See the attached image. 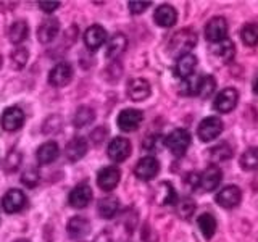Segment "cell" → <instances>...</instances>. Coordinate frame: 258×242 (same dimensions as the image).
<instances>
[{
    "label": "cell",
    "instance_id": "26",
    "mask_svg": "<svg viewBox=\"0 0 258 242\" xmlns=\"http://www.w3.org/2000/svg\"><path fill=\"white\" fill-rule=\"evenodd\" d=\"M118 210H119V202L113 196L100 199L99 205H97V212H99V215L105 218V220H111V218L118 213Z\"/></svg>",
    "mask_w": 258,
    "mask_h": 242
},
{
    "label": "cell",
    "instance_id": "22",
    "mask_svg": "<svg viewBox=\"0 0 258 242\" xmlns=\"http://www.w3.org/2000/svg\"><path fill=\"white\" fill-rule=\"evenodd\" d=\"M67 231L75 240L84 239L89 234V231H91V223H89L83 216H75V218H71V220H70Z\"/></svg>",
    "mask_w": 258,
    "mask_h": 242
},
{
    "label": "cell",
    "instance_id": "41",
    "mask_svg": "<svg viewBox=\"0 0 258 242\" xmlns=\"http://www.w3.org/2000/svg\"><path fill=\"white\" fill-rule=\"evenodd\" d=\"M253 92L258 95V78L255 79V83H253Z\"/></svg>",
    "mask_w": 258,
    "mask_h": 242
},
{
    "label": "cell",
    "instance_id": "32",
    "mask_svg": "<svg viewBox=\"0 0 258 242\" xmlns=\"http://www.w3.org/2000/svg\"><path fill=\"white\" fill-rule=\"evenodd\" d=\"M232 157V149L231 145L228 144H218L215 145L213 149H210V160L216 163V161H224V160H229Z\"/></svg>",
    "mask_w": 258,
    "mask_h": 242
},
{
    "label": "cell",
    "instance_id": "5",
    "mask_svg": "<svg viewBox=\"0 0 258 242\" xmlns=\"http://www.w3.org/2000/svg\"><path fill=\"white\" fill-rule=\"evenodd\" d=\"M142 119H144V113L141 110L126 108V110H123L118 115L116 123H118V128L121 129V131L133 133V131H136V129L141 126Z\"/></svg>",
    "mask_w": 258,
    "mask_h": 242
},
{
    "label": "cell",
    "instance_id": "35",
    "mask_svg": "<svg viewBox=\"0 0 258 242\" xmlns=\"http://www.w3.org/2000/svg\"><path fill=\"white\" fill-rule=\"evenodd\" d=\"M177 213L182 220H190L194 212H196V204L192 199H182L181 202H177Z\"/></svg>",
    "mask_w": 258,
    "mask_h": 242
},
{
    "label": "cell",
    "instance_id": "30",
    "mask_svg": "<svg viewBox=\"0 0 258 242\" xmlns=\"http://www.w3.org/2000/svg\"><path fill=\"white\" fill-rule=\"evenodd\" d=\"M240 166L245 171H256L258 169V147H248L240 157Z\"/></svg>",
    "mask_w": 258,
    "mask_h": 242
},
{
    "label": "cell",
    "instance_id": "10",
    "mask_svg": "<svg viewBox=\"0 0 258 242\" xmlns=\"http://www.w3.org/2000/svg\"><path fill=\"white\" fill-rule=\"evenodd\" d=\"M131 142H129L126 137H115L110 144H108V157L111 161H124L129 155H131Z\"/></svg>",
    "mask_w": 258,
    "mask_h": 242
},
{
    "label": "cell",
    "instance_id": "40",
    "mask_svg": "<svg viewBox=\"0 0 258 242\" xmlns=\"http://www.w3.org/2000/svg\"><path fill=\"white\" fill-rule=\"evenodd\" d=\"M39 7H40V10L45 12V13H53L56 8L60 7V2H56V0H50V2L42 0V2H39Z\"/></svg>",
    "mask_w": 258,
    "mask_h": 242
},
{
    "label": "cell",
    "instance_id": "31",
    "mask_svg": "<svg viewBox=\"0 0 258 242\" xmlns=\"http://www.w3.org/2000/svg\"><path fill=\"white\" fill-rule=\"evenodd\" d=\"M216 89V79L213 76H200V81H199V86H197V94L202 99H208V97H212L213 92Z\"/></svg>",
    "mask_w": 258,
    "mask_h": 242
},
{
    "label": "cell",
    "instance_id": "27",
    "mask_svg": "<svg viewBox=\"0 0 258 242\" xmlns=\"http://www.w3.org/2000/svg\"><path fill=\"white\" fill-rule=\"evenodd\" d=\"M28 34H29V26L28 23L24 20H20L13 23V26L10 28V32H8V37H10V42L15 44V45H20L21 42L28 39Z\"/></svg>",
    "mask_w": 258,
    "mask_h": 242
},
{
    "label": "cell",
    "instance_id": "7",
    "mask_svg": "<svg viewBox=\"0 0 258 242\" xmlns=\"http://www.w3.org/2000/svg\"><path fill=\"white\" fill-rule=\"evenodd\" d=\"M160 171V163L155 157H144L137 161V165L134 168V174L139 177L141 181H152Z\"/></svg>",
    "mask_w": 258,
    "mask_h": 242
},
{
    "label": "cell",
    "instance_id": "36",
    "mask_svg": "<svg viewBox=\"0 0 258 242\" xmlns=\"http://www.w3.org/2000/svg\"><path fill=\"white\" fill-rule=\"evenodd\" d=\"M29 58V52L26 47H16L15 50L12 52V60H13V67L15 68H23L26 65Z\"/></svg>",
    "mask_w": 258,
    "mask_h": 242
},
{
    "label": "cell",
    "instance_id": "23",
    "mask_svg": "<svg viewBox=\"0 0 258 242\" xmlns=\"http://www.w3.org/2000/svg\"><path fill=\"white\" fill-rule=\"evenodd\" d=\"M86 153H87V142L84 137L76 136L67 144V158L73 161V163L83 158Z\"/></svg>",
    "mask_w": 258,
    "mask_h": 242
},
{
    "label": "cell",
    "instance_id": "43",
    "mask_svg": "<svg viewBox=\"0 0 258 242\" xmlns=\"http://www.w3.org/2000/svg\"><path fill=\"white\" fill-rule=\"evenodd\" d=\"M0 67H2V56H0Z\"/></svg>",
    "mask_w": 258,
    "mask_h": 242
},
{
    "label": "cell",
    "instance_id": "12",
    "mask_svg": "<svg viewBox=\"0 0 258 242\" xmlns=\"http://www.w3.org/2000/svg\"><path fill=\"white\" fill-rule=\"evenodd\" d=\"M121 179V171L116 166H105L97 174V184L102 191H113Z\"/></svg>",
    "mask_w": 258,
    "mask_h": 242
},
{
    "label": "cell",
    "instance_id": "33",
    "mask_svg": "<svg viewBox=\"0 0 258 242\" xmlns=\"http://www.w3.org/2000/svg\"><path fill=\"white\" fill-rule=\"evenodd\" d=\"M240 37L247 45L256 47L258 45V24L256 23L245 24V26L242 28V31H240Z\"/></svg>",
    "mask_w": 258,
    "mask_h": 242
},
{
    "label": "cell",
    "instance_id": "21",
    "mask_svg": "<svg viewBox=\"0 0 258 242\" xmlns=\"http://www.w3.org/2000/svg\"><path fill=\"white\" fill-rule=\"evenodd\" d=\"M153 20H155V23L161 28H171L177 21V13L171 5L165 4V5H160L155 10Z\"/></svg>",
    "mask_w": 258,
    "mask_h": 242
},
{
    "label": "cell",
    "instance_id": "37",
    "mask_svg": "<svg viewBox=\"0 0 258 242\" xmlns=\"http://www.w3.org/2000/svg\"><path fill=\"white\" fill-rule=\"evenodd\" d=\"M165 144V139H161V136H149L144 142V149H147L149 152H158L160 145Z\"/></svg>",
    "mask_w": 258,
    "mask_h": 242
},
{
    "label": "cell",
    "instance_id": "1",
    "mask_svg": "<svg viewBox=\"0 0 258 242\" xmlns=\"http://www.w3.org/2000/svg\"><path fill=\"white\" fill-rule=\"evenodd\" d=\"M197 44V34L189 28L179 29L177 32H174V36L169 40V53L173 56H182L190 53V50Z\"/></svg>",
    "mask_w": 258,
    "mask_h": 242
},
{
    "label": "cell",
    "instance_id": "8",
    "mask_svg": "<svg viewBox=\"0 0 258 242\" xmlns=\"http://www.w3.org/2000/svg\"><path fill=\"white\" fill-rule=\"evenodd\" d=\"M228 36V21H226L223 16H215L212 18L205 26V37L210 42H221Z\"/></svg>",
    "mask_w": 258,
    "mask_h": 242
},
{
    "label": "cell",
    "instance_id": "16",
    "mask_svg": "<svg viewBox=\"0 0 258 242\" xmlns=\"http://www.w3.org/2000/svg\"><path fill=\"white\" fill-rule=\"evenodd\" d=\"M92 189L87 184H78L75 189L70 192V205L73 208H84L92 200Z\"/></svg>",
    "mask_w": 258,
    "mask_h": 242
},
{
    "label": "cell",
    "instance_id": "11",
    "mask_svg": "<svg viewBox=\"0 0 258 242\" xmlns=\"http://www.w3.org/2000/svg\"><path fill=\"white\" fill-rule=\"evenodd\" d=\"M2 128L8 133H13L16 129H20L24 123V111L20 107H8L2 113Z\"/></svg>",
    "mask_w": 258,
    "mask_h": 242
},
{
    "label": "cell",
    "instance_id": "29",
    "mask_svg": "<svg viewBox=\"0 0 258 242\" xmlns=\"http://www.w3.org/2000/svg\"><path fill=\"white\" fill-rule=\"evenodd\" d=\"M197 224H199V229L200 232L204 234L205 239H212L216 232V220L213 218V215L210 213H204L199 216L197 220Z\"/></svg>",
    "mask_w": 258,
    "mask_h": 242
},
{
    "label": "cell",
    "instance_id": "20",
    "mask_svg": "<svg viewBox=\"0 0 258 242\" xmlns=\"http://www.w3.org/2000/svg\"><path fill=\"white\" fill-rule=\"evenodd\" d=\"M58 32H60V23H58V20L48 18V20H45L39 26V29H37V39H39V42H42V44H50L52 40H55V37L58 36Z\"/></svg>",
    "mask_w": 258,
    "mask_h": 242
},
{
    "label": "cell",
    "instance_id": "6",
    "mask_svg": "<svg viewBox=\"0 0 258 242\" xmlns=\"http://www.w3.org/2000/svg\"><path fill=\"white\" fill-rule=\"evenodd\" d=\"M237 102H239V92L236 89L228 87V89H223V91L215 97L213 107L220 113H231L237 107Z\"/></svg>",
    "mask_w": 258,
    "mask_h": 242
},
{
    "label": "cell",
    "instance_id": "24",
    "mask_svg": "<svg viewBox=\"0 0 258 242\" xmlns=\"http://www.w3.org/2000/svg\"><path fill=\"white\" fill-rule=\"evenodd\" d=\"M58 155H60L58 144L53 142V141H48L37 149V161L42 165L52 163V161H55L56 158H58Z\"/></svg>",
    "mask_w": 258,
    "mask_h": 242
},
{
    "label": "cell",
    "instance_id": "25",
    "mask_svg": "<svg viewBox=\"0 0 258 242\" xmlns=\"http://www.w3.org/2000/svg\"><path fill=\"white\" fill-rule=\"evenodd\" d=\"M126 47H127L126 36L121 34V32H116L115 36H111V39L107 44V58H110V60L116 58V56H119L126 50Z\"/></svg>",
    "mask_w": 258,
    "mask_h": 242
},
{
    "label": "cell",
    "instance_id": "39",
    "mask_svg": "<svg viewBox=\"0 0 258 242\" xmlns=\"http://www.w3.org/2000/svg\"><path fill=\"white\" fill-rule=\"evenodd\" d=\"M149 7H150V2H136V0L129 2V10H131L133 15H141L147 10Z\"/></svg>",
    "mask_w": 258,
    "mask_h": 242
},
{
    "label": "cell",
    "instance_id": "42",
    "mask_svg": "<svg viewBox=\"0 0 258 242\" xmlns=\"http://www.w3.org/2000/svg\"><path fill=\"white\" fill-rule=\"evenodd\" d=\"M15 242H29L28 239H18V240H15Z\"/></svg>",
    "mask_w": 258,
    "mask_h": 242
},
{
    "label": "cell",
    "instance_id": "2",
    "mask_svg": "<svg viewBox=\"0 0 258 242\" xmlns=\"http://www.w3.org/2000/svg\"><path fill=\"white\" fill-rule=\"evenodd\" d=\"M192 142V137H190V133L187 129L184 128H177L174 131H171L165 139V144L166 147L171 150L173 155L176 157H182L185 152H187L189 145Z\"/></svg>",
    "mask_w": 258,
    "mask_h": 242
},
{
    "label": "cell",
    "instance_id": "14",
    "mask_svg": "<svg viewBox=\"0 0 258 242\" xmlns=\"http://www.w3.org/2000/svg\"><path fill=\"white\" fill-rule=\"evenodd\" d=\"M240 199H242V192L237 186H226L223 188L220 192L216 194V202L218 205L223 207V208H234L240 204Z\"/></svg>",
    "mask_w": 258,
    "mask_h": 242
},
{
    "label": "cell",
    "instance_id": "28",
    "mask_svg": "<svg viewBox=\"0 0 258 242\" xmlns=\"http://www.w3.org/2000/svg\"><path fill=\"white\" fill-rule=\"evenodd\" d=\"M155 199L160 205H168V204H174L177 200L176 196V191L173 189V186L169 183H161L158 184L157 188V194H155Z\"/></svg>",
    "mask_w": 258,
    "mask_h": 242
},
{
    "label": "cell",
    "instance_id": "34",
    "mask_svg": "<svg viewBox=\"0 0 258 242\" xmlns=\"http://www.w3.org/2000/svg\"><path fill=\"white\" fill-rule=\"evenodd\" d=\"M95 119V113L92 108L89 107H81L78 108L76 115H75V126L76 128H84L87 125H91Z\"/></svg>",
    "mask_w": 258,
    "mask_h": 242
},
{
    "label": "cell",
    "instance_id": "3",
    "mask_svg": "<svg viewBox=\"0 0 258 242\" xmlns=\"http://www.w3.org/2000/svg\"><path fill=\"white\" fill-rule=\"evenodd\" d=\"M223 131V121L218 116H207L200 121L197 136L202 142H212Z\"/></svg>",
    "mask_w": 258,
    "mask_h": 242
},
{
    "label": "cell",
    "instance_id": "17",
    "mask_svg": "<svg viewBox=\"0 0 258 242\" xmlns=\"http://www.w3.org/2000/svg\"><path fill=\"white\" fill-rule=\"evenodd\" d=\"M197 68V56L187 53V55H182L177 58L176 65H174V75L179 78V79H189L194 71Z\"/></svg>",
    "mask_w": 258,
    "mask_h": 242
},
{
    "label": "cell",
    "instance_id": "13",
    "mask_svg": "<svg viewBox=\"0 0 258 242\" xmlns=\"http://www.w3.org/2000/svg\"><path fill=\"white\" fill-rule=\"evenodd\" d=\"M26 205V196L20 189H10L2 197V207L7 213H18Z\"/></svg>",
    "mask_w": 258,
    "mask_h": 242
},
{
    "label": "cell",
    "instance_id": "18",
    "mask_svg": "<svg viewBox=\"0 0 258 242\" xmlns=\"http://www.w3.org/2000/svg\"><path fill=\"white\" fill-rule=\"evenodd\" d=\"M210 53L213 55V58H215L218 63L226 65V63H229V62L234 58L236 48H234V44L231 42L229 39H224V40H221V42L213 44V47H212V50H210Z\"/></svg>",
    "mask_w": 258,
    "mask_h": 242
},
{
    "label": "cell",
    "instance_id": "15",
    "mask_svg": "<svg viewBox=\"0 0 258 242\" xmlns=\"http://www.w3.org/2000/svg\"><path fill=\"white\" fill-rule=\"evenodd\" d=\"M105 40H107V31L100 24H94V26L87 28V31L84 32V44L92 52L99 50L105 44Z\"/></svg>",
    "mask_w": 258,
    "mask_h": 242
},
{
    "label": "cell",
    "instance_id": "19",
    "mask_svg": "<svg viewBox=\"0 0 258 242\" xmlns=\"http://www.w3.org/2000/svg\"><path fill=\"white\" fill-rule=\"evenodd\" d=\"M150 92H152V89H150L149 81H145L142 78L133 79L131 83L127 84V95H129V99L134 102L145 100L150 95Z\"/></svg>",
    "mask_w": 258,
    "mask_h": 242
},
{
    "label": "cell",
    "instance_id": "38",
    "mask_svg": "<svg viewBox=\"0 0 258 242\" xmlns=\"http://www.w3.org/2000/svg\"><path fill=\"white\" fill-rule=\"evenodd\" d=\"M21 181H23V184L29 186V188H34V186L37 184V181H39V173H37V169H36V168H29V169H26V171L23 173Z\"/></svg>",
    "mask_w": 258,
    "mask_h": 242
},
{
    "label": "cell",
    "instance_id": "9",
    "mask_svg": "<svg viewBox=\"0 0 258 242\" xmlns=\"http://www.w3.org/2000/svg\"><path fill=\"white\" fill-rule=\"evenodd\" d=\"M71 79H73V68H71V65L67 62L56 63L55 67L50 70V73H48V83L55 87L67 86Z\"/></svg>",
    "mask_w": 258,
    "mask_h": 242
},
{
    "label": "cell",
    "instance_id": "4",
    "mask_svg": "<svg viewBox=\"0 0 258 242\" xmlns=\"http://www.w3.org/2000/svg\"><path fill=\"white\" fill-rule=\"evenodd\" d=\"M221 179H223L221 169L216 165H210L197 176V188L205 192H212L220 186Z\"/></svg>",
    "mask_w": 258,
    "mask_h": 242
}]
</instances>
